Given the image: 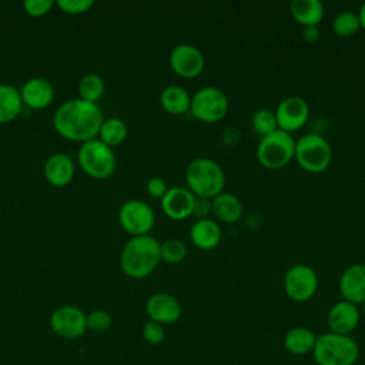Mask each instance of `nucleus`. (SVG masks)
<instances>
[{"mask_svg":"<svg viewBox=\"0 0 365 365\" xmlns=\"http://www.w3.org/2000/svg\"><path fill=\"white\" fill-rule=\"evenodd\" d=\"M195 195L187 187H171L161 201L163 212L173 221H182L192 215Z\"/></svg>","mask_w":365,"mask_h":365,"instance_id":"17","label":"nucleus"},{"mask_svg":"<svg viewBox=\"0 0 365 365\" xmlns=\"http://www.w3.org/2000/svg\"><path fill=\"white\" fill-rule=\"evenodd\" d=\"M362 314H364V315H365V302H364V304H362Z\"/></svg>","mask_w":365,"mask_h":365,"instance_id":"39","label":"nucleus"},{"mask_svg":"<svg viewBox=\"0 0 365 365\" xmlns=\"http://www.w3.org/2000/svg\"><path fill=\"white\" fill-rule=\"evenodd\" d=\"M317 341V334L308 327L297 325L289 328L284 335V348L288 354L302 356L311 354Z\"/></svg>","mask_w":365,"mask_h":365,"instance_id":"22","label":"nucleus"},{"mask_svg":"<svg viewBox=\"0 0 365 365\" xmlns=\"http://www.w3.org/2000/svg\"><path fill=\"white\" fill-rule=\"evenodd\" d=\"M356 14H358V19H359L361 29L365 30V3H362V6L359 7V11Z\"/></svg>","mask_w":365,"mask_h":365,"instance_id":"38","label":"nucleus"},{"mask_svg":"<svg viewBox=\"0 0 365 365\" xmlns=\"http://www.w3.org/2000/svg\"><path fill=\"white\" fill-rule=\"evenodd\" d=\"M73 158L66 153L51 154L44 164V177L54 187L67 185L74 177Z\"/></svg>","mask_w":365,"mask_h":365,"instance_id":"20","label":"nucleus"},{"mask_svg":"<svg viewBox=\"0 0 365 365\" xmlns=\"http://www.w3.org/2000/svg\"><path fill=\"white\" fill-rule=\"evenodd\" d=\"M187 188L201 198L212 200L224 191L225 173L212 158L198 157L188 163L185 168Z\"/></svg>","mask_w":365,"mask_h":365,"instance_id":"3","label":"nucleus"},{"mask_svg":"<svg viewBox=\"0 0 365 365\" xmlns=\"http://www.w3.org/2000/svg\"><path fill=\"white\" fill-rule=\"evenodd\" d=\"M361 311L359 307L348 301L335 302L327 315V324L329 332L339 335H351L359 325Z\"/></svg>","mask_w":365,"mask_h":365,"instance_id":"15","label":"nucleus"},{"mask_svg":"<svg viewBox=\"0 0 365 365\" xmlns=\"http://www.w3.org/2000/svg\"><path fill=\"white\" fill-rule=\"evenodd\" d=\"M338 288L344 301L362 305L365 302V264L355 262L346 267L339 277Z\"/></svg>","mask_w":365,"mask_h":365,"instance_id":"16","label":"nucleus"},{"mask_svg":"<svg viewBox=\"0 0 365 365\" xmlns=\"http://www.w3.org/2000/svg\"><path fill=\"white\" fill-rule=\"evenodd\" d=\"M104 80L98 74L88 73L81 77L78 81V94L80 98L91 103H97L104 94Z\"/></svg>","mask_w":365,"mask_h":365,"instance_id":"27","label":"nucleus"},{"mask_svg":"<svg viewBox=\"0 0 365 365\" xmlns=\"http://www.w3.org/2000/svg\"><path fill=\"white\" fill-rule=\"evenodd\" d=\"M145 314L148 319L161 325L177 322L182 315L181 302L171 294L155 292L145 301Z\"/></svg>","mask_w":365,"mask_h":365,"instance_id":"14","label":"nucleus"},{"mask_svg":"<svg viewBox=\"0 0 365 365\" xmlns=\"http://www.w3.org/2000/svg\"><path fill=\"white\" fill-rule=\"evenodd\" d=\"M23 106L19 88L11 84L0 83V124L19 117Z\"/></svg>","mask_w":365,"mask_h":365,"instance_id":"25","label":"nucleus"},{"mask_svg":"<svg viewBox=\"0 0 365 365\" xmlns=\"http://www.w3.org/2000/svg\"><path fill=\"white\" fill-rule=\"evenodd\" d=\"M21 101L31 110H41L51 104L54 98L53 84L43 77H31L19 88Z\"/></svg>","mask_w":365,"mask_h":365,"instance_id":"18","label":"nucleus"},{"mask_svg":"<svg viewBox=\"0 0 365 365\" xmlns=\"http://www.w3.org/2000/svg\"><path fill=\"white\" fill-rule=\"evenodd\" d=\"M53 6H54L53 0H24L23 1V9L29 16H33V17H41L47 14Z\"/></svg>","mask_w":365,"mask_h":365,"instance_id":"33","label":"nucleus"},{"mask_svg":"<svg viewBox=\"0 0 365 365\" xmlns=\"http://www.w3.org/2000/svg\"><path fill=\"white\" fill-rule=\"evenodd\" d=\"M295 141L292 134L282 130L261 137L255 151L258 163L268 170L284 168L294 160Z\"/></svg>","mask_w":365,"mask_h":365,"instance_id":"6","label":"nucleus"},{"mask_svg":"<svg viewBox=\"0 0 365 365\" xmlns=\"http://www.w3.org/2000/svg\"><path fill=\"white\" fill-rule=\"evenodd\" d=\"M145 188H147V192L153 198H157V200H161L164 197V194L167 192V190H168L165 180L161 178V177L148 178V181L145 184Z\"/></svg>","mask_w":365,"mask_h":365,"instance_id":"35","label":"nucleus"},{"mask_svg":"<svg viewBox=\"0 0 365 365\" xmlns=\"http://www.w3.org/2000/svg\"><path fill=\"white\" fill-rule=\"evenodd\" d=\"M318 275L307 264H295L284 275V292L294 302H307L314 298L318 289Z\"/></svg>","mask_w":365,"mask_h":365,"instance_id":"9","label":"nucleus"},{"mask_svg":"<svg viewBox=\"0 0 365 365\" xmlns=\"http://www.w3.org/2000/svg\"><path fill=\"white\" fill-rule=\"evenodd\" d=\"M331 27L334 34H336L338 37H351L358 33V30L361 29V24H359L358 14L355 11L345 10L338 13L332 19Z\"/></svg>","mask_w":365,"mask_h":365,"instance_id":"28","label":"nucleus"},{"mask_svg":"<svg viewBox=\"0 0 365 365\" xmlns=\"http://www.w3.org/2000/svg\"><path fill=\"white\" fill-rule=\"evenodd\" d=\"M86 324H87V329H90V331L104 332L111 327L113 319L107 311L93 309L91 312L86 314Z\"/></svg>","mask_w":365,"mask_h":365,"instance_id":"31","label":"nucleus"},{"mask_svg":"<svg viewBox=\"0 0 365 365\" xmlns=\"http://www.w3.org/2000/svg\"><path fill=\"white\" fill-rule=\"evenodd\" d=\"M187 245L184 241L178 238H168L164 242L160 244V254L161 261H165L167 264H180L187 257Z\"/></svg>","mask_w":365,"mask_h":365,"instance_id":"29","label":"nucleus"},{"mask_svg":"<svg viewBox=\"0 0 365 365\" xmlns=\"http://www.w3.org/2000/svg\"><path fill=\"white\" fill-rule=\"evenodd\" d=\"M93 0H57V6L68 14H81L93 7Z\"/></svg>","mask_w":365,"mask_h":365,"instance_id":"34","label":"nucleus"},{"mask_svg":"<svg viewBox=\"0 0 365 365\" xmlns=\"http://www.w3.org/2000/svg\"><path fill=\"white\" fill-rule=\"evenodd\" d=\"M160 104L168 114L182 115L190 113L191 94L182 86L170 84L161 91Z\"/></svg>","mask_w":365,"mask_h":365,"instance_id":"24","label":"nucleus"},{"mask_svg":"<svg viewBox=\"0 0 365 365\" xmlns=\"http://www.w3.org/2000/svg\"><path fill=\"white\" fill-rule=\"evenodd\" d=\"M160 261V242L150 234L131 237L124 244L120 254L121 271L133 279H141L151 275Z\"/></svg>","mask_w":365,"mask_h":365,"instance_id":"2","label":"nucleus"},{"mask_svg":"<svg viewBox=\"0 0 365 365\" xmlns=\"http://www.w3.org/2000/svg\"><path fill=\"white\" fill-rule=\"evenodd\" d=\"M274 113L278 130L292 134L307 124L309 118V106L305 98L299 96H289L279 101Z\"/></svg>","mask_w":365,"mask_h":365,"instance_id":"12","label":"nucleus"},{"mask_svg":"<svg viewBox=\"0 0 365 365\" xmlns=\"http://www.w3.org/2000/svg\"><path fill=\"white\" fill-rule=\"evenodd\" d=\"M210 214H211V200L195 197L194 207H192V215L197 220H202V218H210Z\"/></svg>","mask_w":365,"mask_h":365,"instance_id":"36","label":"nucleus"},{"mask_svg":"<svg viewBox=\"0 0 365 365\" xmlns=\"http://www.w3.org/2000/svg\"><path fill=\"white\" fill-rule=\"evenodd\" d=\"M103 121L101 107L80 97L63 101L53 115L54 130L63 138L81 144L98 135Z\"/></svg>","mask_w":365,"mask_h":365,"instance_id":"1","label":"nucleus"},{"mask_svg":"<svg viewBox=\"0 0 365 365\" xmlns=\"http://www.w3.org/2000/svg\"><path fill=\"white\" fill-rule=\"evenodd\" d=\"M302 37L308 43H315L319 38L318 27H302Z\"/></svg>","mask_w":365,"mask_h":365,"instance_id":"37","label":"nucleus"},{"mask_svg":"<svg viewBox=\"0 0 365 365\" xmlns=\"http://www.w3.org/2000/svg\"><path fill=\"white\" fill-rule=\"evenodd\" d=\"M292 19L302 27H318L324 19V4L319 0H292L289 4Z\"/></svg>","mask_w":365,"mask_h":365,"instance_id":"23","label":"nucleus"},{"mask_svg":"<svg viewBox=\"0 0 365 365\" xmlns=\"http://www.w3.org/2000/svg\"><path fill=\"white\" fill-rule=\"evenodd\" d=\"M143 338L147 344L150 345H158L164 341L165 338V329H164V325L158 324V322H154L151 319H148L144 325H143Z\"/></svg>","mask_w":365,"mask_h":365,"instance_id":"32","label":"nucleus"},{"mask_svg":"<svg viewBox=\"0 0 365 365\" xmlns=\"http://www.w3.org/2000/svg\"><path fill=\"white\" fill-rule=\"evenodd\" d=\"M228 108V97L215 86L201 87L191 96L190 114L201 123L221 121L227 115Z\"/></svg>","mask_w":365,"mask_h":365,"instance_id":"8","label":"nucleus"},{"mask_svg":"<svg viewBox=\"0 0 365 365\" xmlns=\"http://www.w3.org/2000/svg\"><path fill=\"white\" fill-rule=\"evenodd\" d=\"M211 214L218 222L232 224L242 215V202L237 195L222 191L211 200Z\"/></svg>","mask_w":365,"mask_h":365,"instance_id":"21","label":"nucleus"},{"mask_svg":"<svg viewBox=\"0 0 365 365\" xmlns=\"http://www.w3.org/2000/svg\"><path fill=\"white\" fill-rule=\"evenodd\" d=\"M127 133V124L121 118L110 117L103 121L98 131V138L113 148L115 145H120L125 140Z\"/></svg>","mask_w":365,"mask_h":365,"instance_id":"26","label":"nucleus"},{"mask_svg":"<svg viewBox=\"0 0 365 365\" xmlns=\"http://www.w3.org/2000/svg\"><path fill=\"white\" fill-rule=\"evenodd\" d=\"M170 68L181 78H195L205 67V57L202 51L190 43L177 44L168 57Z\"/></svg>","mask_w":365,"mask_h":365,"instance_id":"11","label":"nucleus"},{"mask_svg":"<svg viewBox=\"0 0 365 365\" xmlns=\"http://www.w3.org/2000/svg\"><path fill=\"white\" fill-rule=\"evenodd\" d=\"M222 240V228L218 221L212 218L195 220L190 228L191 244L202 251H211L220 245Z\"/></svg>","mask_w":365,"mask_h":365,"instance_id":"19","label":"nucleus"},{"mask_svg":"<svg viewBox=\"0 0 365 365\" xmlns=\"http://www.w3.org/2000/svg\"><path fill=\"white\" fill-rule=\"evenodd\" d=\"M121 228L133 237L148 235L155 224L153 208L143 200H128L118 210Z\"/></svg>","mask_w":365,"mask_h":365,"instance_id":"10","label":"nucleus"},{"mask_svg":"<svg viewBox=\"0 0 365 365\" xmlns=\"http://www.w3.org/2000/svg\"><path fill=\"white\" fill-rule=\"evenodd\" d=\"M50 327L64 339H77L87 331L86 314L74 305H61L51 312Z\"/></svg>","mask_w":365,"mask_h":365,"instance_id":"13","label":"nucleus"},{"mask_svg":"<svg viewBox=\"0 0 365 365\" xmlns=\"http://www.w3.org/2000/svg\"><path fill=\"white\" fill-rule=\"evenodd\" d=\"M77 158L83 171L93 178L110 177L117 165L113 148L104 144L100 138L83 143L78 148Z\"/></svg>","mask_w":365,"mask_h":365,"instance_id":"7","label":"nucleus"},{"mask_svg":"<svg viewBox=\"0 0 365 365\" xmlns=\"http://www.w3.org/2000/svg\"><path fill=\"white\" fill-rule=\"evenodd\" d=\"M251 127H252V130H254L258 135H261V137L274 133L275 130H278L275 113H274L272 110H268V108L257 110V111L252 114Z\"/></svg>","mask_w":365,"mask_h":365,"instance_id":"30","label":"nucleus"},{"mask_svg":"<svg viewBox=\"0 0 365 365\" xmlns=\"http://www.w3.org/2000/svg\"><path fill=\"white\" fill-rule=\"evenodd\" d=\"M317 365H355L359 359V345L351 335L324 332L317 335L312 349Z\"/></svg>","mask_w":365,"mask_h":365,"instance_id":"4","label":"nucleus"},{"mask_svg":"<svg viewBox=\"0 0 365 365\" xmlns=\"http://www.w3.org/2000/svg\"><path fill=\"white\" fill-rule=\"evenodd\" d=\"M294 160L298 165L311 174L324 173L332 161V148L325 137L317 133H308L295 141Z\"/></svg>","mask_w":365,"mask_h":365,"instance_id":"5","label":"nucleus"}]
</instances>
